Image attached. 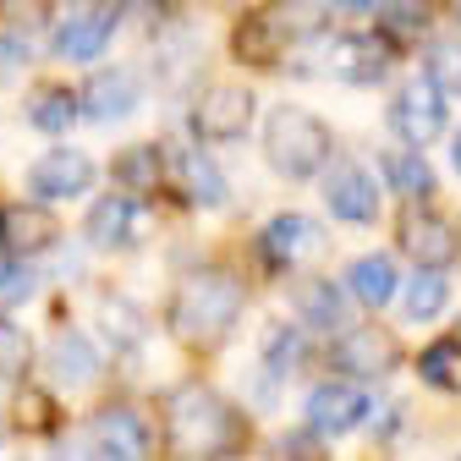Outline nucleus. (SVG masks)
<instances>
[{
    "label": "nucleus",
    "instance_id": "473e14b6",
    "mask_svg": "<svg viewBox=\"0 0 461 461\" xmlns=\"http://www.w3.org/2000/svg\"><path fill=\"white\" fill-rule=\"evenodd\" d=\"M423 72H429L445 94L461 99V39H434V44L423 50Z\"/></svg>",
    "mask_w": 461,
    "mask_h": 461
},
{
    "label": "nucleus",
    "instance_id": "ea45409f",
    "mask_svg": "<svg viewBox=\"0 0 461 461\" xmlns=\"http://www.w3.org/2000/svg\"><path fill=\"white\" fill-rule=\"evenodd\" d=\"M0 12H6V0H0Z\"/></svg>",
    "mask_w": 461,
    "mask_h": 461
},
{
    "label": "nucleus",
    "instance_id": "4be33fe9",
    "mask_svg": "<svg viewBox=\"0 0 461 461\" xmlns=\"http://www.w3.org/2000/svg\"><path fill=\"white\" fill-rule=\"evenodd\" d=\"M258 12H264V23L285 39V50L303 44V39L330 33V23H335V6H330V0H264Z\"/></svg>",
    "mask_w": 461,
    "mask_h": 461
},
{
    "label": "nucleus",
    "instance_id": "f03ea898",
    "mask_svg": "<svg viewBox=\"0 0 461 461\" xmlns=\"http://www.w3.org/2000/svg\"><path fill=\"white\" fill-rule=\"evenodd\" d=\"M248 429H242V412L214 390V384H176L165 395V445L176 456H230L242 450Z\"/></svg>",
    "mask_w": 461,
    "mask_h": 461
},
{
    "label": "nucleus",
    "instance_id": "cd10ccee",
    "mask_svg": "<svg viewBox=\"0 0 461 461\" xmlns=\"http://www.w3.org/2000/svg\"><path fill=\"white\" fill-rule=\"evenodd\" d=\"M230 55H237L242 67H280L285 39L264 23V12H248V17L237 23V33H230Z\"/></svg>",
    "mask_w": 461,
    "mask_h": 461
},
{
    "label": "nucleus",
    "instance_id": "aec40b11",
    "mask_svg": "<svg viewBox=\"0 0 461 461\" xmlns=\"http://www.w3.org/2000/svg\"><path fill=\"white\" fill-rule=\"evenodd\" d=\"M23 127L39 138H67L72 127H83V99L67 83H33L23 94Z\"/></svg>",
    "mask_w": 461,
    "mask_h": 461
},
{
    "label": "nucleus",
    "instance_id": "f257e3e1",
    "mask_svg": "<svg viewBox=\"0 0 461 461\" xmlns=\"http://www.w3.org/2000/svg\"><path fill=\"white\" fill-rule=\"evenodd\" d=\"M248 308V285L237 269L225 264H198L187 269L176 285H170V303H165V330L176 346L187 352H214V346L237 330Z\"/></svg>",
    "mask_w": 461,
    "mask_h": 461
},
{
    "label": "nucleus",
    "instance_id": "f3484780",
    "mask_svg": "<svg viewBox=\"0 0 461 461\" xmlns=\"http://www.w3.org/2000/svg\"><path fill=\"white\" fill-rule=\"evenodd\" d=\"M88 439H94L99 456H115V461L154 450V429H149V418L132 407V401H104V407L88 418Z\"/></svg>",
    "mask_w": 461,
    "mask_h": 461
},
{
    "label": "nucleus",
    "instance_id": "2eb2a0df",
    "mask_svg": "<svg viewBox=\"0 0 461 461\" xmlns=\"http://www.w3.org/2000/svg\"><path fill=\"white\" fill-rule=\"evenodd\" d=\"M308 429L319 434V439H340V434H352V429H363V418H368V390L352 379H324V384H313L308 390Z\"/></svg>",
    "mask_w": 461,
    "mask_h": 461
},
{
    "label": "nucleus",
    "instance_id": "9d476101",
    "mask_svg": "<svg viewBox=\"0 0 461 461\" xmlns=\"http://www.w3.org/2000/svg\"><path fill=\"white\" fill-rule=\"evenodd\" d=\"M61 242V220L44 209V198H0V258H50V248Z\"/></svg>",
    "mask_w": 461,
    "mask_h": 461
},
{
    "label": "nucleus",
    "instance_id": "f704fd0d",
    "mask_svg": "<svg viewBox=\"0 0 461 461\" xmlns=\"http://www.w3.org/2000/svg\"><path fill=\"white\" fill-rule=\"evenodd\" d=\"M28 61H33V44L17 28H6V33H0V88L17 83V77H28Z\"/></svg>",
    "mask_w": 461,
    "mask_h": 461
},
{
    "label": "nucleus",
    "instance_id": "58836bf2",
    "mask_svg": "<svg viewBox=\"0 0 461 461\" xmlns=\"http://www.w3.org/2000/svg\"><path fill=\"white\" fill-rule=\"evenodd\" d=\"M456 340H461V324H456Z\"/></svg>",
    "mask_w": 461,
    "mask_h": 461
},
{
    "label": "nucleus",
    "instance_id": "72a5a7b5",
    "mask_svg": "<svg viewBox=\"0 0 461 461\" xmlns=\"http://www.w3.org/2000/svg\"><path fill=\"white\" fill-rule=\"evenodd\" d=\"M303 352H308V346H303V330H292V324H275V330L264 335V368H275L280 379L303 363Z\"/></svg>",
    "mask_w": 461,
    "mask_h": 461
},
{
    "label": "nucleus",
    "instance_id": "f8f14e48",
    "mask_svg": "<svg viewBox=\"0 0 461 461\" xmlns=\"http://www.w3.org/2000/svg\"><path fill=\"white\" fill-rule=\"evenodd\" d=\"M258 258L269 269H297V264H313L319 253H330V237H324V225L297 214V209H285V214H269L258 225Z\"/></svg>",
    "mask_w": 461,
    "mask_h": 461
},
{
    "label": "nucleus",
    "instance_id": "4468645a",
    "mask_svg": "<svg viewBox=\"0 0 461 461\" xmlns=\"http://www.w3.org/2000/svg\"><path fill=\"white\" fill-rule=\"evenodd\" d=\"M138 237H143V198H132L122 187L94 198V209L83 214V242L99 253H127Z\"/></svg>",
    "mask_w": 461,
    "mask_h": 461
},
{
    "label": "nucleus",
    "instance_id": "ddd939ff",
    "mask_svg": "<svg viewBox=\"0 0 461 461\" xmlns=\"http://www.w3.org/2000/svg\"><path fill=\"white\" fill-rule=\"evenodd\" d=\"M395 248L407 253V258H418V264L450 269L461 258V230H456L450 214L423 209V198H418V209H401L395 214Z\"/></svg>",
    "mask_w": 461,
    "mask_h": 461
},
{
    "label": "nucleus",
    "instance_id": "a19ab883",
    "mask_svg": "<svg viewBox=\"0 0 461 461\" xmlns=\"http://www.w3.org/2000/svg\"><path fill=\"white\" fill-rule=\"evenodd\" d=\"M67 6H77V0H67Z\"/></svg>",
    "mask_w": 461,
    "mask_h": 461
},
{
    "label": "nucleus",
    "instance_id": "a211bd4d",
    "mask_svg": "<svg viewBox=\"0 0 461 461\" xmlns=\"http://www.w3.org/2000/svg\"><path fill=\"white\" fill-rule=\"evenodd\" d=\"M77 99H83V122L115 127V122H127V115L143 104V77L127 72V67H104V72H94L77 88Z\"/></svg>",
    "mask_w": 461,
    "mask_h": 461
},
{
    "label": "nucleus",
    "instance_id": "bb28decb",
    "mask_svg": "<svg viewBox=\"0 0 461 461\" xmlns=\"http://www.w3.org/2000/svg\"><path fill=\"white\" fill-rule=\"evenodd\" d=\"M384 182H390V193H401V198H429L434 193V165L423 159V149H407V143H401V149H384Z\"/></svg>",
    "mask_w": 461,
    "mask_h": 461
},
{
    "label": "nucleus",
    "instance_id": "6ab92c4d",
    "mask_svg": "<svg viewBox=\"0 0 461 461\" xmlns=\"http://www.w3.org/2000/svg\"><path fill=\"white\" fill-rule=\"evenodd\" d=\"M44 368L61 390H83L104 374V352H99V335H83V330H61L50 346H44Z\"/></svg>",
    "mask_w": 461,
    "mask_h": 461
},
{
    "label": "nucleus",
    "instance_id": "dca6fc26",
    "mask_svg": "<svg viewBox=\"0 0 461 461\" xmlns=\"http://www.w3.org/2000/svg\"><path fill=\"white\" fill-rule=\"evenodd\" d=\"M324 209L340 220V225H379V182L368 176L363 165L340 159L324 170Z\"/></svg>",
    "mask_w": 461,
    "mask_h": 461
},
{
    "label": "nucleus",
    "instance_id": "c9c22d12",
    "mask_svg": "<svg viewBox=\"0 0 461 461\" xmlns=\"http://www.w3.org/2000/svg\"><path fill=\"white\" fill-rule=\"evenodd\" d=\"M335 12H384V0H330Z\"/></svg>",
    "mask_w": 461,
    "mask_h": 461
},
{
    "label": "nucleus",
    "instance_id": "a878e982",
    "mask_svg": "<svg viewBox=\"0 0 461 461\" xmlns=\"http://www.w3.org/2000/svg\"><path fill=\"white\" fill-rule=\"evenodd\" d=\"M94 335L110 340L115 352H138V346H143V313H138V303H127L122 292L99 297V308H94Z\"/></svg>",
    "mask_w": 461,
    "mask_h": 461
},
{
    "label": "nucleus",
    "instance_id": "39448f33",
    "mask_svg": "<svg viewBox=\"0 0 461 461\" xmlns=\"http://www.w3.org/2000/svg\"><path fill=\"white\" fill-rule=\"evenodd\" d=\"M122 28V0H77L61 17H50V55L72 67H94Z\"/></svg>",
    "mask_w": 461,
    "mask_h": 461
},
{
    "label": "nucleus",
    "instance_id": "6e6552de",
    "mask_svg": "<svg viewBox=\"0 0 461 461\" xmlns=\"http://www.w3.org/2000/svg\"><path fill=\"white\" fill-rule=\"evenodd\" d=\"M390 67H395V44H390L384 33L352 28V33H335V39L324 44V72H330L335 83L374 88V83L390 77Z\"/></svg>",
    "mask_w": 461,
    "mask_h": 461
},
{
    "label": "nucleus",
    "instance_id": "2f4dec72",
    "mask_svg": "<svg viewBox=\"0 0 461 461\" xmlns=\"http://www.w3.org/2000/svg\"><path fill=\"white\" fill-rule=\"evenodd\" d=\"M39 297V275L23 258H0V313H17Z\"/></svg>",
    "mask_w": 461,
    "mask_h": 461
},
{
    "label": "nucleus",
    "instance_id": "7c9ffc66",
    "mask_svg": "<svg viewBox=\"0 0 461 461\" xmlns=\"http://www.w3.org/2000/svg\"><path fill=\"white\" fill-rule=\"evenodd\" d=\"M33 363H39V340L12 319V313H0V379H28L33 374Z\"/></svg>",
    "mask_w": 461,
    "mask_h": 461
},
{
    "label": "nucleus",
    "instance_id": "4c0bfd02",
    "mask_svg": "<svg viewBox=\"0 0 461 461\" xmlns=\"http://www.w3.org/2000/svg\"><path fill=\"white\" fill-rule=\"evenodd\" d=\"M0 439H6V418H0Z\"/></svg>",
    "mask_w": 461,
    "mask_h": 461
},
{
    "label": "nucleus",
    "instance_id": "e433bc0d",
    "mask_svg": "<svg viewBox=\"0 0 461 461\" xmlns=\"http://www.w3.org/2000/svg\"><path fill=\"white\" fill-rule=\"evenodd\" d=\"M450 165L461 170V132H456V149H450Z\"/></svg>",
    "mask_w": 461,
    "mask_h": 461
},
{
    "label": "nucleus",
    "instance_id": "0eeeda50",
    "mask_svg": "<svg viewBox=\"0 0 461 461\" xmlns=\"http://www.w3.org/2000/svg\"><path fill=\"white\" fill-rule=\"evenodd\" d=\"M187 122H193V138L203 143H242L258 122V94L248 83H209L198 88Z\"/></svg>",
    "mask_w": 461,
    "mask_h": 461
},
{
    "label": "nucleus",
    "instance_id": "7ed1b4c3",
    "mask_svg": "<svg viewBox=\"0 0 461 461\" xmlns=\"http://www.w3.org/2000/svg\"><path fill=\"white\" fill-rule=\"evenodd\" d=\"M335 159V132L319 110L303 104H275L264 115V165L280 182H313Z\"/></svg>",
    "mask_w": 461,
    "mask_h": 461
},
{
    "label": "nucleus",
    "instance_id": "c85d7f7f",
    "mask_svg": "<svg viewBox=\"0 0 461 461\" xmlns=\"http://www.w3.org/2000/svg\"><path fill=\"white\" fill-rule=\"evenodd\" d=\"M445 308H450V280H445V269L423 264V269L407 280V297H401V313H407L412 324H434Z\"/></svg>",
    "mask_w": 461,
    "mask_h": 461
},
{
    "label": "nucleus",
    "instance_id": "1a4fd4ad",
    "mask_svg": "<svg viewBox=\"0 0 461 461\" xmlns=\"http://www.w3.org/2000/svg\"><path fill=\"white\" fill-rule=\"evenodd\" d=\"M395 363H401V346H395V335L379 330V324L335 330V340H330V368L346 374V379H357V384H374V379L395 374Z\"/></svg>",
    "mask_w": 461,
    "mask_h": 461
},
{
    "label": "nucleus",
    "instance_id": "b1692460",
    "mask_svg": "<svg viewBox=\"0 0 461 461\" xmlns=\"http://www.w3.org/2000/svg\"><path fill=\"white\" fill-rule=\"evenodd\" d=\"M340 285H346V292H352V303H363V308H384V303L401 292L390 253H363V258H352V264H346V275H340Z\"/></svg>",
    "mask_w": 461,
    "mask_h": 461
},
{
    "label": "nucleus",
    "instance_id": "423d86ee",
    "mask_svg": "<svg viewBox=\"0 0 461 461\" xmlns=\"http://www.w3.org/2000/svg\"><path fill=\"white\" fill-rule=\"evenodd\" d=\"M390 132L407 143V149H429L445 122H450V94L423 72V77H401V88L390 94V110H384Z\"/></svg>",
    "mask_w": 461,
    "mask_h": 461
},
{
    "label": "nucleus",
    "instance_id": "393cba45",
    "mask_svg": "<svg viewBox=\"0 0 461 461\" xmlns=\"http://www.w3.org/2000/svg\"><path fill=\"white\" fill-rule=\"evenodd\" d=\"M292 313L308 330H340L346 319V285L340 280H303L292 292Z\"/></svg>",
    "mask_w": 461,
    "mask_h": 461
},
{
    "label": "nucleus",
    "instance_id": "9b49d317",
    "mask_svg": "<svg viewBox=\"0 0 461 461\" xmlns=\"http://www.w3.org/2000/svg\"><path fill=\"white\" fill-rule=\"evenodd\" d=\"M23 182H28V193L44 198V203H72V198L94 193L99 165H94V154H83V149L55 143V149H44V154L28 165V176H23Z\"/></svg>",
    "mask_w": 461,
    "mask_h": 461
},
{
    "label": "nucleus",
    "instance_id": "c756f323",
    "mask_svg": "<svg viewBox=\"0 0 461 461\" xmlns=\"http://www.w3.org/2000/svg\"><path fill=\"white\" fill-rule=\"evenodd\" d=\"M418 374H423V384H434L445 395H461V340L456 335L429 340L423 352H418Z\"/></svg>",
    "mask_w": 461,
    "mask_h": 461
},
{
    "label": "nucleus",
    "instance_id": "5701e85b",
    "mask_svg": "<svg viewBox=\"0 0 461 461\" xmlns=\"http://www.w3.org/2000/svg\"><path fill=\"white\" fill-rule=\"evenodd\" d=\"M110 176H115V187L132 193V198L165 193V149H159V143H132V149H122V154L110 159Z\"/></svg>",
    "mask_w": 461,
    "mask_h": 461
},
{
    "label": "nucleus",
    "instance_id": "412c9836",
    "mask_svg": "<svg viewBox=\"0 0 461 461\" xmlns=\"http://www.w3.org/2000/svg\"><path fill=\"white\" fill-rule=\"evenodd\" d=\"M6 429L12 434H28V439H55V434H61V401H55V390L50 384H33V379H17Z\"/></svg>",
    "mask_w": 461,
    "mask_h": 461
},
{
    "label": "nucleus",
    "instance_id": "20e7f679",
    "mask_svg": "<svg viewBox=\"0 0 461 461\" xmlns=\"http://www.w3.org/2000/svg\"><path fill=\"white\" fill-rule=\"evenodd\" d=\"M159 149H165V193L176 198L182 209H193V214L225 209L230 187H225V170L214 165V154L203 149V138H198V143L170 138V143H159Z\"/></svg>",
    "mask_w": 461,
    "mask_h": 461
}]
</instances>
